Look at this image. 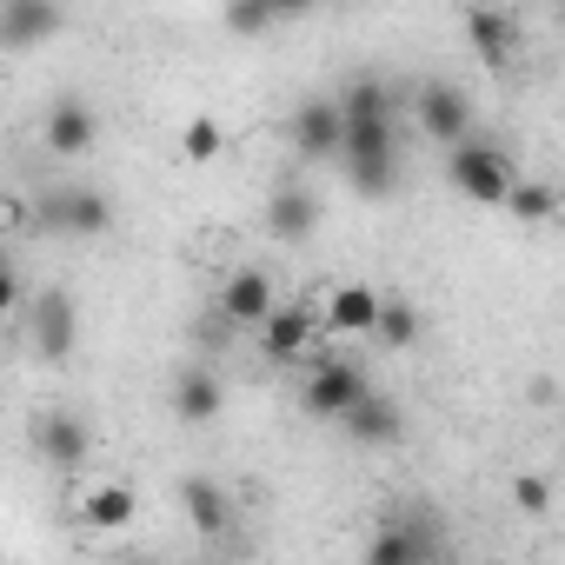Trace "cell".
Here are the masks:
<instances>
[{"label": "cell", "mask_w": 565, "mask_h": 565, "mask_svg": "<svg viewBox=\"0 0 565 565\" xmlns=\"http://www.w3.org/2000/svg\"><path fill=\"white\" fill-rule=\"evenodd\" d=\"M347 180L360 200H386L399 180V140L393 120H347Z\"/></svg>", "instance_id": "cell-1"}, {"label": "cell", "mask_w": 565, "mask_h": 565, "mask_svg": "<svg viewBox=\"0 0 565 565\" xmlns=\"http://www.w3.org/2000/svg\"><path fill=\"white\" fill-rule=\"evenodd\" d=\"M446 180L466 193V200H479V206H505L512 200V160L499 153V147H486V140H466L452 160H446Z\"/></svg>", "instance_id": "cell-2"}, {"label": "cell", "mask_w": 565, "mask_h": 565, "mask_svg": "<svg viewBox=\"0 0 565 565\" xmlns=\"http://www.w3.org/2000/svg\"><path fill=\"white\" fill-rule=\"evenodd\" d=\"M366 399H373V380L360 360H320L307 373V413H320V419H353Z\"/></svg>", "instance_id": "cell-3"}, {"label": "cell", "mask_w": 565, "mask_h": 565, "mask_svg": "<svg viewBox=\"0 0 565 565\" xmlns=\"http://www.w3.org/2000/svg\"><path fill=\"white\" fill-rule=\"evenodd\" d=\"M41 226L47 233H67V239H100L114 226V200L94 193V186H54L41 200Z\"/></svg>", "instance_id": "cell-4"}, {"label": "cell", "mask_w": 565, "mask_h": 565, "mask_svg": "<svg viewBox=\"0 0 565 565\" xmlns=\"http://www.w3.org/2000/svg\"><path fill=\"white\" fill-rule=\"evenodd\" d=\"M287 134H294V153H300V160H347V107L327 100V94L300 100Z\"/></svg>", "instance_id": "cell-5"}, {"label": "cell", "mask_w": 565, "mask_h": 565, "mask_svg": "<svg viewBox=\"0 0 565 565\" xmlns=\"http://www.w3.org/2000/svg\"><path fill=\"white\" fill-rule=\"evenodd\" d=\"M413 107H419V127H426V140H446L452 153L472 140V94H466L459 81H426Z\"/></svg>", "instance_id": "cell-6"}, {"label": "cell", "mask_w": 565, "mask_h": 565, "mask_svg": "<svg viewBox=\"0 0 565 565\" xmlns=\"http://www.w3.org/2000/svg\"><path fill=\"white\" fill-rule=\"evenodd\" d=\"M273 313H279V300H273L266 266H239V273H226V287H220V320H226V327H266Z\"/></svg>", "instance_id": "cell-7"}, {"label": "cell", "mask_w": 565, "mask_h": 565, "mask_svg": "<svg viewBox=\"0 0 565 565\" xmlns=\"http://www.w3.org/2000/svg\"><path fill=\"white\" fill-rule=\"evenodd\" d=\"M28 333H34V353H41V360H67V353H74V340H81L74 300H67L61 287L34 294V307H28Z\"/></svg>", "instance_id": "cell-8"}, {"label": "cell", "mask_w": 565, "mask_h": 565, "mask_svg": "<svg viewBox=\"0 0 565 565\" xmlns=\"http://www.w3.org/2000/svg\"><path fill=\"white\" fill-rule=\"evenodd\" d=\"M266 233L279 246H307L320 233V193L313 186H279V193H266Z\"/></svg>", "instance_id": "cell-9"}, {"label": "cell", "mask_w": 565, "mask_h": 565, "mask_svg": "<svg viewBox=\"0 0 565 565\" xmlns=\"http://www.w3.org/2000/svg\"><path fill=\"white\" fill-rule=\"evenodd\" d=\"M320 313L313 307H279L266 327H259V347H266V360H279V366H294V360H307L313 353V340H320Z\"/></svg>", "instance_id": "cell-10"}, {"label": "cell", "mask_w": 565, "mask_h": 565, "mask_svg": "<svg viewBox=\"0 0 565 565\" xmlns=\"http://www.w3.org/2000/svg\"><path fill=\"white\" fill-rule=\"evenodd\" d=\"M67 28V14L54 0H0V47H34V41H54Z\"/></svg>", "instance_id": "cell-11"}, {"label": "cell", "mask_w": 565, "mask_h": 565, "mask_svg": "<svg viewBox=\"0 0 565 565\" xmlns=\"http://www.w3.org/2000/svg\"><path fill=\"white\" fill-rule=\"evenodd\" d=\"M220 406H226V386H220L213 366H180L173 373V419L180 426H213Z\"/></svg>", "instance_id": "cell-12"}, {"label": "cell", "mask_w": 565, "mask_h": 565, "mask_svg": "<svg viewBox=\"0 0 565 565\" xmlns=\"http://www.w3.org/2000/svg\"><path fill=\"white\" fill-rule=\"evenodd\" d=\"M87 446H94V439H87V426H81L74 413H41V419H34V452H41L54 472H81V466H87Z\"/></svg>", "instance_id": "cell-13"}, {"label": "cell", "mask_w": 565, "mask_h": 565, "mask_svg": "<svg viewBox=\"0 0 565 565\" xmlns=\"http://www.w3.org/2000/svg\"><path fill=\"white\" fill-rule=\"evenodd\" d=\"M433 525H419V519H393V525H380L373 539H366V558L360 565H426L433 558Z\"/></svg>", "instance_id": "cell-14"}, {"label": "cell", "mask_w": 565, "mask_h": 565, "mask_svg": "<svg viewBox=\"0 0 565 565\" xmlns=\"http://www.w3.org/2000/svg\"><path fill=\"white\" fill-rule=\"evenodd\" d=\"M180 505H186V519H193V532H200V539H220V532H233V492H226L220 479H206V472H186V479H180Z\"/></svg>", "instance_id": "cell-15"}, {"label": "cell", "mask_w": 565, "mask_h": 565, "mask_svg": "<svg viewBox=\"0 0 565 565\" xmlns=\"http://www.w3.org/2000/svg\"><path fill=\"white\" fill-rule=\"evenodd\" d=\"M41 134H47V153H54V160H81L100 127H94V107H87V100H54L47 120H41Z\"/></svg>", "instance_id": "cell-16"}, {"label": "cell", "mask_w": 565, "mask_h": 565, "mask_svg": "<svg viewBox=\"0 0 565 565\" xmlns=\"http://www.w3.org/2000/svg\"><path fill=\"white\" fill-rule=\"evenodd\" d=\"M380 313H386V300H380L373 287H360V279L333 287V294H327V307H320V320H327L333 333H373V327H380Z\"/></svg>", "instance_id": "cell-17"}, {"label": "cell", "mask_w": 565, "mask_h": 565, "mask_svg": "<svg viewBox=\"0 0 565 565\" xmlns=\"http://www.w3.org/2000/svg\"><path fill=\"white\" fill-rule=\"evenodd\" d=\"M466 41H472V54H479L486 67H505V61L519 54V21H512L505 8H472V14H466Z\"/></svg>", "instance_id": "cell-18"}, {"label": "cell", "mask_w": 565, "mask_h": 565, "mask_svg": "<svg viewBox=\"0 0 565 565\" xmlns=\"http://www.w3.org/2000/svg\"><path fill=\"white\" fill-rule=\"evenodd\" d=\"M399 426H406V419H399V406H393L386 393H373V399L347 419V439H353V446H393V439H399Z\"/></svg>", "instance_id": "cell-19"}, {"label": "cell", "mask_w": 565, "mask_h": 565, "mask_svg": "<svg viewBox=\"0 0 565 565\" xmlns=\"http://www.w3.org/2000/svg\"><path fill=\"white\" fill-rule=\"evenodd\" d=\"M134 512H140V499H134V486H120V479H107V486L87 492V525H94V532H127Z\"/></svg>", "instance_id": "cell-20"}, {"label": "cell", "mask_w": 565, "mask_h": 565, "mask_svg": "<svg viewBox=\"0 0 565 565\" xmlns=\"http://www.w3.org/2000/svg\"><path fill=\"white\" fill-rule=\"evenodd\" d=\"M340 107H347V120H393V87L373 81V74H360V81L340 94Z\"/></svg>", "instance_id": "cell-21"}, {"label": "cell", "mask_w": 565, "mask_h": 565, "mask_svg": "<svg viewBox=\"0 0 565 565\" xmlns=\"http://www.w3.org/2000/svg\"><path fill=\"white\" fill-rule=\"evenodd\" d=\"M419 333H426V320H419L406 300H386V313H380L373 340H380V347H393V353H406V347H419Z\"/></svg>", "instance_id": "cell-22"}, {"label": "cell", "mask_w": 565, "mask_h": 565, "mask_svg": "<svg viewBox=\"0 0 565 565\" xmlns=\"http://www.w3.org/2000/svg\"><path fill=\"white\" fill-rule=\"evenodd\" d=\"M512 220H525V226H539V220H558V186H545V180H525V186H512Z\"/></svg>", "instance_id": "cell-23"}, {"label": "cell", "mask_w": 565, "mask_h": 565, "mask_svg": "<svg viewBox=\"0 0 565 565\" xmlns=\"http://www.w3.org/2000/svg\"><path fill=\"white\" fill-rule=\"evenodd\" d=\"M220 147H226L220 120H213V114H193V120H186V134H180V153H186L193 167H206V160H220Z\"/></svg>", "instance_id": "cell-24"}, {"label": "cell", "mask_w": 565, "mask_h": 565, "mask_svg": "<svg viewBox=\"0 0 565 565\" xmlns=\"http://www.w3.org/2000/svg\"><path fill=\"white\" fill-rule=\"evenodd\" d=\"M220 21H226V34H266L273 21H287V8H239V0H233Z\"/></svg>", "instance_id": "cell-25"}, {"label": "cell", "mask_w": 565, "mask_h": 565, "mask_svg": "<svg viewBox=\"0 0 565 565\" xmlns=\"http://www.w3.org/2000/svg\"><path fill=\"white\" fill-rule=\"evenodd\" d=\"M512 505L539 519V512L552 505V479H545V472H519V479H512Z\"/></svg>", "instance_id": "cell-26"}, {"label": "cell", "mask_w": 565, "mask_h": 565, "mask_svg": "<svg viewBox=\"0 0 565 565\" xmlns=\"http://www.w3.org/2000/svg\"><path fill=\"white\" fill-rule=\"evenodd\" d=\"M558 213H565V180H558Z\"/></svg>", "instance_id": "cell-27"}, {"label": "cell", "mask_w": 565, "mask_h": 565, "mask_svg": "<svg viewBox=\"0 0 565 565\" xmlns=\"http://www.w3.org/2000/svg\"><path fill=\"white\" fill-rule=\"evenodd\" d=\"M127 565H160V558H127Z\"/></svg>", "instance_id": "cell-28"}, {"label": "cell", "mask_w": 565, "mask_h": 565, "mask_svg": "<svg viewBox=\"0 0 565 565\" xmlns=\"http://www.w3.org/2000/svg\"><path fill=\"white\" fill-rule=\"evenodd\" d=\"M558 34H565V8H558Z\"/></svg>", "instance_id": "cell-29"}]
</instances>
